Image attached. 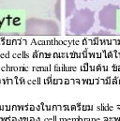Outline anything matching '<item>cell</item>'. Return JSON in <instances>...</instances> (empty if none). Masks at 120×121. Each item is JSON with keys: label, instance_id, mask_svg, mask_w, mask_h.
Here are the masks:
<instances>
[{"label": "cell", "instance_id": "cell-1", "mask_svg": "<svg viewBox=\"0 0 120 121\" xmlns=\"http://www.w3.org/2000/svg\"><path fill=\"white\" fill-rule=\"evenodd\" d=\"M58 25L52 20L29 18L26 22V34L31 36H57Z\"/></svg>", "mask_w": 120, "mask_h": 121}, {"label": "cell", "instance_id": "cell-2", "mask_svg": "<svg viewBox=\"0 0 120 121\" xmlns=\"http://www.w3.org/2000/svg\"><path fill=\"white\" fill-rule=\"evenodd\" d=\"M95 23V12L89 9L76 10L69 21V32L75 35H83L92 28Z\"/></svg>", "mask_w": 120, "mask_h": 121}, {"label": "cell", "instance_id": "cell-3", "mask_svg": "<svg viewBox=\"0 0 120 121\" xmlns=\"http://www.w3.org/2000/svg\"><path fill=\"white\" fill-rule=\"evenodd\" d=\"M118 9L119 7L113 4H109L103 7L102 9L99 12V25L106 29H116V12Z\"/></svg>", "mask_w": 120, "mask_h": 121}, {"label": "cell", "instance_id": "cell-4", "mask_svg": "<svg viewBox=\"0 0 120 121\" xmlns=\"http://www.w3.org/2000/svg\"><path fill=\"white\" fill-rule=\"evenodd\" d=\"M65 5H66V13H65V16H66V18H69L76 11L75 0H66Z\"/></svg>", "mask_w": 120, "mask_h": 121}, {"label": "cell", "instance_id": "cell-5", "mask_svg": "<svg viewBox=\"0 0 120 121\" xmlns=\"http://www.w3.org/2000/svg\"><path fill=\"white\" fill-rule=\"evenodd\" d=\"M55 14L57 20H61V0H57L55 5Z\"/></svg>", "mask_w": 120, "mask_h": 121}, {"label": "cell", "instance_id": "cell-6", "mask_svg": "<svg viewBox=\"0 0 120 121\" xmlns=\"http://www.w3.org/2000/svg\"><path fill=\"white\" fill-rule=\"evenodd\" d=\"M83 1H88V0H83Z\"/></svg>", "mask_w": 120, "mask_h": 121}]
</instances>
